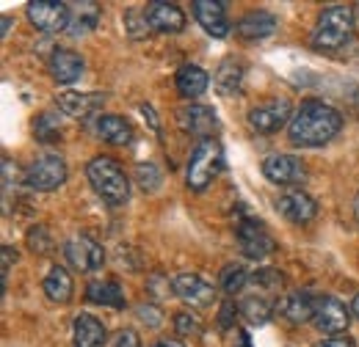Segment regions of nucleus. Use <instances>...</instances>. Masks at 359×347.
<instances>
[{
	"label": "nucleus",
	"instance_id": "nucleus-6",
	"mask_svg": "<svg viewBox=\"0 0 359 347\" xmlns=\"http://www.w3.org/2000/svg\"><path fill=\"white\" fill-rule=\"evenodd\" d=\"M64 254H67L69 264H72L75 270H81V273H97V270L105 264V251H102V246H100L94 237H89V234H75V237H69L67 246H64Z\"/></svg>",
	"mask_w": 359,
	"mask_h": 347
},
{
	"label": "nucleus",
	"instance_id": "nucleus-14",
	"mask_svg": "<svg viewBox=\"0 0 359 347\" xmlns=\"http://www.w3.org/2000/svg\"><path fill=\"white\" fill-rule=\"evenodd\" d=\"M177 125L191 135H199L202 141H208L213 132L219 130L216 113L208 105H185L177 111Z\"/></svg>",
	"mask_w": 359,
	"mask_h": 347
},
{
	"label": "nucleus",
	"instance_id": "nucleus-4",
	"mask_svg": "<svg viewBox=\"0 0 359 347\" xmlns=\"http://www.w3.org/2000/svg\"><path fill=\"white\" fill-rule=\"evenodd\" d=\"M222 166H224L222 146H219L213 138L199 141V146L194 149V155H191V160H188V171H185L188 187L196 190V193H202V190L216 179V174L222 171Z\"/></svg>",
	"mask_w": 359,
	"mask_h": 347
},
{
	"label": "nucleus",
	"instance_id": "nucleus-20",
	"mask_svg": "<svg viewBox=\"0 0 359 347\" xmlns=\"http://www.w3.org/2000/svg\"><path fill=\"white\" fill-rule=\"evenodd\" d=\"M72 328H75V347H105L108 342L105 325L91 314H78Z\"/></svg>",
	"mask_w": 359,
	"mask_h": 347
},
{
	"label": "nucleus",
	"instance_id": "nucleus-22",
	"mask_svg": "<svg viewBox=\"0 0 359 347\" xmlns=\"http://www.w3.org/2000/svg\"><path fill=\"white\" fill-rule=\"evenodd\" d=\"M175 83H177V91L182 94V97L196 99V97H202V94L208 91L210 78H208L205 69H199V66H194V64H185V66H180L177 69Z\"/></svg>",
	"mask_w": 359,
	"mask_h": 347
},
{
	"label": "nucleus",
	"instance_id": "nucleus-23",
	"mask_svg": "<svg viewBox=\"0 0 359 347\" xmlns=\"http://www.w3.org/2000/svg\"><path fill=\"white\" fill-rule=\"evenodd\" d=\"M72 292H75L72 276L61 264H53L45 278V295L53 304H69L72 301Z\"/></svg>",
	"mask_w": 359,
	"mask_h": 347
},
{
	"label": "nucleus",
	"instance_id": "nucleus-1",
	"mask_svg": "<svg viewBox=\"0 0 359 347\" xmlns=\"http://www.w3.org/2000/svg\"><path fill=\"white\" fill-rule=\"evenodd\" d=\"M343 127V116L320 102V99H307L290 119L287 125V135L293 146H323L329 143Z\"/></svg>",
	"mask_w": 359,
	"mask_h": 347
},
{
	"label": "nucleus",
	"instance_id": "nucleus-30",
	"mask_svg": "<svg viewBox=\"0 0 359 347\" xmlns=\"http://www.w3.org/2000/svg\"><path fill=\"white\" fill-rule=\"evenodd\" d=\"M135 182H138V187L144 193L158 190L161 187V171H158V166L155 163H138L135 166Z\"/></svg>",
	"mask_w": 359,
	"mask_h": 347
},
{
	"label": "nucleus",
	"instance_id": "nucleus-33",
	"mask_svg": "<svg viewBox=\"0 0 359 347\" xmlns=\"http://www.w3.org/2000/svg\"><path fill=\"white\" fill-rule=\"evenodd\" d=\"M20 185V169L11 157H3V193L8 196L14 187Z\"/></svg>",
	"mask_w": 359,
	"mask_h": 347
},
{
	"label": "nucleus",
	"instance_id": "nucleus-12",
	"mask_svg": "<svg viewBox=\"0 0 359 347\" xmlns=\"http://www.w3.org/2000/svg\"><path fill=\"white\" fill-rule=\"evenodd\" d=\"M263 174L273 185H299L304 182V163L293 155H271L263 160Z\"/></svg>",
	"mask_w": 359,
	"mask_h": 347
},
{
	"label": "nucleus",
	"instance_id": "nucleus-29",
	"mask_svg": "<svg viewBox=\"0 0 359 347\" xmlns=\"http://www.w3.org/2000/svg\"><path fill=\"white\" fill-rule=\"evenodd\" d=\"M246 281H249V273H246L243 264H226L224 270H222V287H224L226 295L241 292Z\"/></svg>",
	"mask_w": 359,
	"mask_h": 347
},
{
	"label": "nucleus",
	"instance_id": "nucleus-40",
	"mask_svg": "<svg viewBox=\"0 0 359 347\" xmlns=\"http://www.w3.org/2000/svg\"><path fill=\"white\" fill-rule=\"evenodd\" d=\"M11 262H17V251L11 246H3V278H6V273L11 267Z\"/></svg>",
	"mask_w": 359,
	"mask_h": 347
},
{
	"label": "nucleus",
	"instance_id": "nucleus-38",
	"mask_svg": "<svg viewBox=\"0 0 359 347\" xmlns=\"http://www.w3.org/2000/svg\"><path fill=\"white\" fill-rule=\"evenodd\" d=\"M232 320H235V301H224L222 311H219V325H222V328H229Z\"/></svg>",
	"mask_w": 359,
	"mask_h": 347
},
{
	"label": "nucleus",
	"instance_id": "nucleus-26",
	"mask_svg": "<svg viewBox=\"0 0 359 347\" xmlns=\"http://www.w3.org/2000/svg\"><path fill=\"white\" fill-rule=\"evenodd\" d=\"M86 295L94 304L111 306V309H122L125 306V292H122V287L116 281H91Z\"/></svg>",
	"mask_w": 359,
	"mask_h": 347
},
{
	"label": "nucleus",
	"instance_id": "nucleus-7",
	"mask_svg": "<svg viewBox=\"0 0 359 347\" xmlns=\"http://www.w3.org/2000/svg\"><path fill=\"white\" fill-rule=\"evenodd\" d=\"M290 99H285V97H276V99H269V102H263V105H257V108H252L249 111V125L255 127L257 132H263V135H271V132H276L279 127H285V125H290Z\"/></svg>",
	"mask_w": 359,
	"mask_h": 347
},
{
	"label": "nucleus",
	"instance_id": "nucleus-11",
	"mask_svg": "<svg viewBox=\"0 0 359 347\" xmlns=\"http://www.w3.org/2000/svg\"><path fill=\"white\" fill-rule=\"evenodd\" d=\"M315 325L323 331V334H329V337H340L346 328H348V309L340 304L337 298H332V295H320L318 301H315Z\"/></svg>",
	"mask_w": 359,
	"mask_h": 347
},
{
	"label": "nucleus",
	"instance_id": "nucleus-37",
	"mask_svg": "<svg viewBox=\"0 0 359 347\" xmlns=\"http://www.w3.org/2000/svg\"><path fill=\"white\" fill-rule=\"evenodd\" d=\"M138 317H144V323H149L152 328H158L161 325V311L155 309V306H138Z\"/></svg>",
	"mask_w": 359,
	"mask_h": 347
},
{
	"label": "nucleus",
	"instance_id": "nucleus-44",
	"mask_svg": "<svg viewBox=\"0 0 359 347\" xmlns=\"http://www.w3.org/2000/svg\"><path fill=\"white\" fill-rule=\"evenodd\" d=\"M351 311H354V317L359 320V295L354 298V304H351Z\"/></svg>",
	"mask_w": 359,
	"mask_h": 347
},
{
	"label": "nucleus",
	"instance_id": "nucleus-36",
	"mask_svg": "<svg viewBox=\"0 0 359 347\" xmlns=\"http://www.w3.org/2000/svg\"><path fill=\"white\" fill-rule=\"evenodd\" d=\"M114 347H141V342H138L135 331L125 328V331H119V334H116V339H114Z\"/></svg>",
	"mask_w": 359,
	"mask_h": 347
},
{
	"label": "nucleus",
	"instance_id": "nucleus-10",
	"mask_svg": "<svg viewBox=\"0 0 359 347\" xmlns=\"http://www.w3.org/2000/svg\"><path fill=\"white\" fill-rule=\"evenodd\" d=\"M172 290L180 301H185L188 306H210L216 301V287L210 281H205L196 273H180L172 281Z\"/></svg>",
	"mask_w": 359,
	"mask_h": 347
},
{
	"label": "nucleus",
	"instance_id": "nucleus-16",
	"mask_svg": "<svg viewBox=\"0 0 359 347\" xmlns=\"http://www.w3.org/2000/svg\"><path fill=\"white\" fill-rule=\"evenodd\" d=\"M152 31H161V34H180L185 28V14L180 11V6L175 3H149L144 8Z\"/></svg>",
	"mask_w": 359,
	"mask_h": 347
},
{
	"label": "nucleus",
	"instance_id": "nucleus-19",
	"mask_svg": "<svg viewBox=\"0 0 359 347\" xmlns=\"http://www.w3.org/2000/svg\"><path fill=\"white\" fill-rule=\"evenodd\" d=\"M315 301L318 298H313L310 292H290L279 301V314L285 320H290L293 325H302L315 317Z\"/></svg>",
	"mask_w": 359,
	"mask_h": 347
},
{
	"label": "nucleus",
	"instance_id": "nucleus-25",
	"mask_svg": "<svg viewBox=\"0 0 359 347\" xmlns=\"http://www.w3.org/2000/svg\"><path fill=\"white\" fill-rule=\"evenodd\" d=\"M72 17H69V36H83L91 34L97 28V20H100V6L97 3H75L72 6Z\"/></svg>",
	"mask_w": 359,
	"mask_h": 347
},
{
	"label": "nucleus",
	"instance_id": "nucleus-5",
	"mask_svg": "<svg viewBox=\"0 0 359 347\" xmlns=\"http://www.w3.org/2000/svg\"><path fill=\"white\" fill-rule=\"evenodd\" d=\"M64 182H67V163L58 155H42V157H36L28 166V171H25V185L31 190L50 193V190H58Z\"/></svg>",
	"mask_w": 359,
	"mask_h": 347
},
{
	"label": "nucleus",
	"instance_id": "nucleus-9",
	"mask_svg": "<svg viewBox=\"0 0 359 347\" xmlns=\"http://www.w3.org/2000/svg\"><path fill=\"white\" fill-rule=\"evenodd\" d=\"M235 232H238V246L249 260H266L276 248L269 232L263 229V223H257L255 218H243Z\"/></svg>",
	"mask_w": 359,
	"mask_h": 347
},
{
	"label": "nucleus",
	"instance_id": "nucleus-45",
	"mask_svg": "<svg viewBox=\"0 0 359 347\" xmlns=\"http://www.w3.org/2000/svg\"><path fill=\"white\" fill-rule=\"evenodd\" d=\"M354 218H357V223H359V193H357V199H354Z\"/></svg>",
	"mask_w": 359,
	"mask_h": 347
},
{
	"label": "nucleus",
	"instance_id": "nucleus-8",
	"mask_svg": "<svg viewBox=\"0 0 359 347\" xmlns=\"http://www.w3.org/2000/svg\"><path fill=\"white\" fill-rule=\"evenodd\" d=\"M69 6L67 3H50V0H34L28 3V20L45 31V34H61L69 28Z\"/></svg>",
	"mask_w": 359,
	"mask_h": 347
},
{
	"label": "nucleus",
	"instance_id": "nucleus-43",
	"mask_svg": "<svg viewBox=\"0 0 359 347\" xmlns=\"http://www.w3.org/2000/svg\"><path fill=\"white\" fill-rule=\"evenodd\" d=\"M11 31V17H3V36Z\"/></svg>",
	"mask_w": 359,
	"mask_h": 347
},
{
	"label": "nucleus",
	"instance_id": "nucleus-17",
	"mask_svg": "<svg viewBox=\"0 0 359 347\" xmlns=\"http://www.w3.org/2000/svg\"><path fill=\"white\" fill-rule=\"evenodd\" d=\"M102 102H105L102 94H81V91H64V94H58V108L67 116H72V119L94 116L102 108Z\"/></svg>",
	"mask_w": 359,
	"mask_h": 347
},
{
	"label": "nucleus",
	"instance_id": "nucleus-42",
	"mask_svg": "<svg viewBox=\"0 0 359 347\" xmlns=\"http://www.w3.org/2000/svg\"><path fill=\"white\" fill-rule=\"evenodd\" d=\"M152 347H185L180 339H161V342H155Z\"/></svg>",
	"mask_w": 359,
	"mask_h": 347
},
{
	"label": "nucleus",
	"instance_id": "nucleus-35",
	"mask_svg": "<svg viewBox=\"0 0 359 347\" xmlns=\"http://www.w3.org/2000/svg\"><path fill=\"white\" fill-rule=\"evenodd\" d=\"M28 246L34 248V251H47V232L39 226V229H31V234H28Z\"/></svg>",
	"mask_w": 359,
	"mask_h": 347
},
{
	"label": "nucleus",
	"instance_id": "nucleus-32",
	"mask_svg": "<svg viewBox=\"0 0 359 347\" xmlns=\"http://www.w3.org/2000/svg\"><path fill=\"white\" fill-rule=\"evenodd\" d=\"M175 328H177V334H182V337H194V334L202 331L199 320H196L191 311H177V314H175Z\"/></svg>",
	"mask_w": 359,
	"mask_h": 347
},
{
	"label": "nucleus",
	"instance_id": "nucleus-34",
	"mask_svg": "<svg viewBox=\"0 0 359 347\" xmlns=\"http://www.w3.org/2000/svg\"><path fill=\"white\" fill-rule=\"evenodd\" d=\"M255 281L263 284V287H282V273L266 267V270H257V273H255Z\"/></svg>",
	"mask_w": 359,
	"mask_h": 347
},
{
	"label": "nucleus",
	"instance_id": "nucleus-18",
	"mask_svg": "<svg viewBox=\"0 0 359 347\" xmlns=\"http://www.w3.org/2000/svg\"><path fill=\"white\" fill-rule=\"evenodd\" d=\"M83 58L72 50H55L50 55V75L55 83H75L83 75Z\"/></svg>",
	"mask_w": 359,
	"mask_h": 347
},
{
	"label": "nucleus",
	"instance_id": "nucleus-28",
	"mask_svg": "<svg viewBox=\"0 0 359 347\" xmlns=\"http://www.w3.org/2000/svg\"><path fill=\"white\" fill-rule=\"evenodd\" d=\"M241 314L249 325H266L271 320V304L266 298H257V295H249L243 304H241Z\"/></svg>",
	"mask_w": 359,
	"mask_h": 347
},
{
	"label": "nucleus",
	"instance_id": "nucleus-2",
	"mask_svg": "<svg viewBox=\"0 0 359 347\" xmlns=\"http://www.w3.org/2000/svg\"><path fill=\"white\" fill-rule=\"evenodd\" d=\"M86 176H89L91 187L108 204H125L130 199V182L114 157H94L86 169Z\"/></svg>",
	"mask_w": 359,
	"mask_h": 347
},
{
	"label": "nucleus",
	"instance_id": "nucleus-3",
	"mask_svg": "<svg viewBox=\"0 0 359 347\" xmlns=\"http://www.w3.org/2000/svg\"><path fill=\"white\" fill-rule=\"evenodd\" d=\"M354 31V11L348 6H332L323 8L313 31L315 50H337L348 42Z\"/></svg>",
	"mask_w": 359,
	"mask_h": 347
},
{
	"label": "nucleus",
	"instance_id": "nucleus-24",
	"mask_svg": "<svg viewBox=\"0 0 359 347\" xmlns=\"http://www.w3.org/2000/svg\"><path fill=\"white\" fill-rule=\"evenodd\" d=\"M97 135L105 138L114 146H128L133 141V127L122 116H100L97 119Z\"/></svg>",
	"mask_w": 359,
	"mask_h": 347
},
{
	"label": "nucleus",
	"instance_id": "nucleus-13",
	"mask_svg": "<svg viewBox=\"0 0 359 347\" xmlns=\"http://www.w3.org/2000/svg\"><path fill=\"white\" fill-rule=\"evenodd\" d=\"M276 207H279V213L287 218L290 223H310V220L318 215L315 199L310 193L299 190V187H287V190L279 196Z\"/></svg>",
	"mask_w": 359,
	"mask_h": 347
},
{
	"label": "nucleus",
	"instance_id": "nucleus-39",
	"mask_svg": "<svg viewBox=\"0 0 359 347\" xmlns=\"http://www.w3.org/2000/svg\"><path fill=\"white\" fill-rule=\"evenodd\" d=\"M318 347H357L354 345V339H348V337H329V339H323V342H318Z\"/></svg>",
	"mask_w": 359,
	"mask_h": 347
},
{
	"label": "nucleus",
	"instance_id": "nucleus-21",
	"mask_svg": "<svg viewBox=\"0 0 359 347\" xmlns=\"http://www.w3.org/2000/svg\"><path fill=\"white\" fill-rule=\"evenodd\" d=\"M276 31V17L271 11H249L238 22V34L243 39H266Z\"/></svg>",
	"mask_w": 359,
	"mask_h": 347
},
{
	"label": "nucleus",
	"instance_id": "nucleus-27",
	"mask_svg": "<svg viewBox=\"0 0 359 347\" xmlns=\"http://www.w3.org/2000/svg\"><path fill=\"white\" fill-rule=\"evenodd\" d=\"M213 83L219 88V94H235L241 83H243V66L238 64V61H224L222 66H219V72H216V78H213Z\"/></svg>",
	"mask_w": 359,
	"mask_h": 347
},
{
	"label": "nucleus",
	"instance_id": "nucleus-41",
	"mask_svg": "<svg viewBox=\"0 0 359 347\" xmlns=\"http://www.w3.org/2000/svg\"><path fill=\"white\" fill-rule=\"evenodd\" d=\"M141 113L149 119V127H152V130H155V132L161 130V125H158V116H155V111H152L149 105H141Z\"/></svg>",
	"mask_w": 359,
	"mask_h": 347
},
{
	"label": "nucleus",
	"instance_id": "nucleus-31",
	"mask_svg": "<svg viewBox=\"0 0 359 347\" xmlns=\"http://www.w3.org/2000/svg\"><path fill=\"white\" fill-rule=\"evenodd\" d=\"M125 25H128V34H130L133 39H144V36H149V31H152L147 14L138 11V8H128V11H125Z\"/></svg>",
	"mask_w": 359,
	"mask_h": 347
},
{
	"label": "nucleus",
	"instance_id": "nucleus-15",
	"mask_svg": "<svg viewBox=\"0 0 359 347\" xmlns=\"http://www.w3.org/2000/svg\"><path fill=\"white\" fill-rule=\"evenodd\" d=\"M194 17L199 20V25L213 36V39H224L229 34V20L224 14V6L222 3H213V0H194Z\"/></svg>",
	"mask_w": 359,
	"mask_h": 347
}]
</instances>
